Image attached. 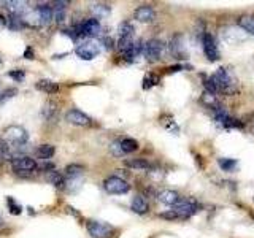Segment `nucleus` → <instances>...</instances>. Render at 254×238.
I'll list each match as a JSON object with an SVG mask.
<instances>
[{"instance_id":"1","label":"nucleus","mask_w":254,"mask_h":238,"mask_svg":"<svg viewBox=\"0 0 254 238\" xmlns=\"http://www.w3.org/2000/svg\"><path fill=\"white\" fill-rule=\"evenodd\" d=\"M210 78L216 87V92H222L226 95H234L237 92V79L229 68L221 67Z\"/></svg>"},{"instance_id":"2","label":"nucleus","mask_w":254,"mask_h":238,"mask_svg":"<svg viewBox=\"0 0 254 238\" xmlns=\"http://www.w3.org/2000/svg\"><path fill=\"white\" fill-rule=\"evenodd\" d=\"M86 229L92 238H111L115 235V227L100 221H87Z\"/></svg>"},{"instance_id":"3","label":"nucleus","mask_w":254,"mask_h":238,"mask_svg":"<svg viewBox=\"0 0 254 238\" xmlns=\"http://www.w3.org/2000/svg\"><path fill=\"white\" fill-rule=\"evenodd\" d=\"M3 135H5L6 141H10L13 146H24V145H27V141H29V133L21 125L6 127Z\"/></svg>"},{"instance_id":"4","label":"nucleus","mask_w":254,"mask_h":238,"mask_svg":"<svg viewBox=\"0 0 254 238\" xmlns=\"http://www.w3.org/2000/svg\"><path fill=\"white\" fill-rule=\"evenodd\" d=\"M143 54H145L146 60L149 62H157L162 59L164 54V43L159 38H151L143 46Z\"/></svg>"},{"instance_id":"5","label":"nucleus","mask_w":254,"mask_h":238,"mask_svg":"<svg viewBox=\"0 0 254 238\" xmlns=\"http://www.w3.org/2000/svg\"><path fill=\"white\" fill-rule=\"evenodd\" d=\"M103 189H105L108 194L119 195V194L129 192L130 184L126 179L119 178V177H108L105 181H103Z\"/></svg>"},{"instance_id":"6","label":"nucleus","mask_w":254,"mask_h":238,"mask_svg":"<svg viewBox=\"0 0 254 238\" xmlns=\"http://www.w3.org/2000/svg\"><path fill=\"white\" fill-rule=\"evenodd\" d=\"M172 210L178 214V218L180 219H188L190 216H194V214L198 211V203L194 200V198H186V200H181L172 206Z\"/></svg>"},{"instance_id":"7","label":"nucleus","mask_w":254,"mask_h":238,"mask_svg":"<svg viewBox=\"0 0 254 238\" xmlns=\"http://www.w3.org/2000/svg\"><path fill=\"white\" fill-rule=\"evenodd\" d=\"M202 48H203V53H205V58L214 62V60H219L221 58V53L218 50V45H216V40L211 34L208 32H203L202 34Z\"/></svg>"},{"instance_id":"8","label":"nucleus","mask_w":254,"mask_h":238,"mask_svg":"<svg viewBox=\"0 0 254 238\" xmlns=\"http://www.w3.org/2000/svg\"><path fill=\"white\" fill-rule=\"evenodd\" d=\"M76 56L83 60H92L100 54V45L95 42H84L76 46Z\"/></svg>"},{"instance_id":"9","label":"nucleus","mask_w":254,"mask_h":238,"mask_svg":"<svg viewBox=\"0 0 254 238\" xmlns=\"http://www.w3.org/2000/svg\"><path fill=\"white\" fill-rule=\"evenodd\" d=\"M170 53L173 58H177L180 60L188 59V51H186V42H185V35L183 34H175L170 40Z\"/></svg>"},{"instance_id":"10","label":"nucleus","mask_w":254,"mask_h":238,"mask_svg":"<svg viewBox=\"0 0 254 238\" xmlns=\"http://www.w3.org/2000/svg\"><path fill=\"white\" fill-rule=\"evenodd\" d=\"M102 30L100 26V21L95 19V18H89L83 21L81 24L78 26V32H79V38L81 37H97Z\"/></svg>"},{"instance_id":"11","label":"nucleus","mask_w":254,"mask_h":238,"mask_svg":"<svg viewBox=\"0 0 254 238\" xmlns=\"http://www.w3.org/2000/svg\"><path fill=\"white\" fill-rule=\"evenodd\" d=\"M37 169H38L37 162L29 156L16 157L13 161V172L14 173H30V172H35Z\"/></svg>"},{"instance_id":"12","label":"nucleus","mask_w":254,"mask_h":238,"mask_svg":"<svg viewBox=\"0 0 254 238\" xmlns=\"http://www.w3.org/2000/svg\"><path fill=\"white\" fill-rule=\"evenodd\" d=\"M65 121L68 124H73V125H78V127H89V125H92V119L87 116L86 113H83V111H79L76 108L67 111Z\"/></svg>"},{"instance_id":"13","label":"nucleus","mask_w":254,"mask_h":238,"mask_svg":"<svg viewBox=\"0 0 254 238\" xmlns=\"http://www.w3.org/2000/svg\"><path fill=\"white\" fill-rule=\"evenodd\" d=\"M133 18L143 24L153 22L156 19V10L151 5H140L137 10L133 11Z\"/></svg>"},{"instance_id":"14","label":"nucleus","mask_w":254,"mask_h":238,"mask_svg":"<svg viewBox=\"0 0 254 238\" xmlns=\"http://www.w3.org/2000/svg\"><path fill=\"white\" fill-rule=\"evenodd\" d=\"M35 16H37V19L38 22L42 24V26H46V24H50L54 18V13H53V6L50 5H37L35 6V10H34Z\"/></svg>"},{"instance_id":"15","label":"nucleus","mask_w":254,"mask_h":238,"mask_svg":"<svg viewBox=\"0 0 254 238\" xmlns=\"http://www.w3.org/2000/svg\"><path fill=\"white\" fill-rule=\"evenodd\" d=\"M245 35H243V32L240 29H237V27H226V29H222V40H226L227 43L230 45H237V43H240V42H245Z\"/></svg>"},{"instance_id":"16","label":"nucleus","mask_w":254,"mask_h":238,"mask_svg":"<svg viewBox=\"0 0 254 238\" xmlns=\"http://www.w3.org/2000/svg\"><path fill=\"white\" fill-rule=\"evenodd\" d=\"M157 198H159V202H162L164 205H169V206H175L181 200L180 194L177 192V190H172V189L161 190V192L157 194Z\"/></svg>"},{"instance_id":"17","label":"nucleus","mask_w":254,"mask_h":238,"mask_svg":"<svg viewBox=\"0 0 254 238\" xmlns=\"http://www.w3.org/2000/svg\"><path fill=\"white\" fill-rule=\"evenodd\" d=\"M130 208L133 213H137V214H146L149 211V205L146 202V198L145 197H141V195H135L132 198V203H130Z\"/></svg>"},{"instance_id":"18","label":"nucleus","mask_w":254,"mask_h":238,"mask_svg":"<svg viewBox=\"0 0 254 238\" xmlns=\"http://www.w3.org/2000/svg\"><path fill=\"white\" fill-rule=\"evenodd\" d=\"M237 24H238V27L245 32V34L254 37V16L243 14V16H240V18L237 19Z\"/></svg>"},{"instance_id":"19","label":"nucleus","mask_w":254,"mask_h":238,"mask_svg":"<svg viewBox=\"0 0 254 238\" xmlns=\"http://www.w3.org/2000/svg\"><path fill=\"white\" fill-rule=\"evenodd\" d=\"M126 167H129V169H133V170H151L153 169V165H151L149 161L143 157H138V159H127L126 161Z\"/></svg>"},{"instance_id":"20","label":"nucleus","mask_w":254,"mask_h":238,"mask_svg":"<svg viewBox=\"0 0 254 238\" xmlns=\"http://www.w3.org/2000/svg\"><path fill=\"white\" fill-rule=\"evenodd\" d=\"M200 102L203 103V105H205L206 108H210V110H213V111H218L219 108H222V105L219 103V100L216 99V95H214V94H210V92H206V91L202 94Z\"/></svg>"},{"instance_id":"21","label":"nucleus","mask_w":254,"mask_h":238,"mask_svg":"<svg viewBox=\"0 0 254 238\" xmlns=\"http://www.w3.org/2000/svg\"><path fill=\"white\" fill-rule=\"evenodd\" d=\"M37 89L46 94H56L59 91V84L51 81V79H40V81H37Z\"/></svg>"},{"instance_id":"22","label":"nucleus","mask_w":254,"mask_h":238,"mask_svg":"<svg viewBox=\"0 0 254 238\" xmlns=\"http://www.w3.org/2000/svg\"><path fill=\"white\" fill-rule=\"evenodd\" d=\"M91 11L94 14V18H107V16L111 13V6L107 3H92L91 5Z\"/></svg>"},{"instance_id":"23","label":"nucleus","mask_w":254,"mask_h":238,"mask_svg":"<svg viewBox=\"0 0 254 238\" xmlns=\"http://www.w3.org/2000/svg\"><path fill=\"white\" fill-rule=\"evenodd\" d=\"M119 145H121V149L124 154H130L133 151L138 149V141L133 138H121L119 140Z\"/></svg>"},{"instance_id":"24","label":"nucleus","mask_w":254,"mask_h":238,"mask_svg":"<svg viewBox=\"0 0 254 238\" xmlns=\"http://www.w3.org/2000/svg\"><path fill=\"white\" fill-rule=\"evenodd\" d=\"M24 19H22V16L19 14H10V18H8V27H10L11 30H21L24 29Z\"/></svg>"},{"instance_id":"25","label":"nucleus","mask_w":254,"mask_h":238,"mask_svg":"<svg viewBox=\"0 0 254 238\" xmlns=\"http://www.w3.org/2000/svg\"><path fill=\"white\" fill-rule=\"evenodd\" d=\"M46 179H48V182H50V184H53L56 187H61L62 184H65V181H64V175L59 173V172H56V170L48 173Z\"/></svg>"},{"instance_id":"26","label":"nucleus","mask_w":254,"mask_h":238,"mask_svg":"<svg viewBox=\"0 0 254 238\" xmlns=\"http://www.w3.org/2000/svg\"><path fill=\"white\" fill-rule=\"evenodd\" d=\"M58 103H54V100H50V102H46V105L45 108L42 110V115L46 118V119H53L56 118V115H58Z\"/></svg>"},{"instance_id":"27","label":"nucleus","mask_w":254,"mask_h":238,"mask_svg":"<svg viewBox=\"0 0 254 238\" xmlns=\"http://www.w3.org/2000/svg\"><path fill=\"white\" fill-rule=\"evenodd\" d=\"M218 165H219V169L224 172H234L237 167V161L235 159H229V157H221V159H218Z\"/></svg>"},{"instance_id":"28","label":"nucleus","mask_w":254,"mask_h":238,"mask_svg":"<svg viewBox=\"0 0 254 238\" xmlns=\"http://www.w3.org/2000/svg\"><path fill=\"white\" fill-rule=\"evenodd\" d=\"M56 153V146L53 145H42L38 149H37V154L43 159V161H48L50 157H53Z\"/></svg>"},{"instance_id":"29","label":"nucleus","mask_w":254,"mask_h":238,"mask_svg":"<svg viewBox=\"0 0 254 238\" xmlns=\"http://www.w3.org/2000/svg\"><path fill=\"white\" fill-rule=\"evenodd\" d=\"M84 167L79 165V164H70L65 167V173H67V178H79V175L83 173Z\"/></svg>"},{"instance_id":"30","label":"nucleus","mask_w":254,"mask_h":238,"mask_svg":"<svg viewBox=\"0 0 254 238\" xmlns=\"http://www.w3.org/2000/svg\"><path fill=\"white\" fill-rule=\"evenodd\" d=\"M16 94H18V89H14V87H6V89L0 91V105H3L8 100H11Z\"/></svg>"},{"instance_id":"31","label":"nucleus","mask_w":254,"mask_h":238,"mask_svg":"<svg viewBox=\"0 0 254 238\" xmlns=\"http://www.w3.org/2000/svg\"><path fill=\"white\" fill-rule=\"evenodd\" d=\"M8 5V8L11 10L13 14H22V11H26V2H5Z\"/></svg>"},{"instance_id":"32","label":"nucleus","mask_w":254,"mask_h":238,"mask_svg":"<svg viewBox=\"0 0 254 238\" xmlns=\"http://www.w3.org/2000/svg\"><path fill=\"white\" fill-rule=\"evenodd\" d=\"M157 83H159V78L154 73H148L143 78V89H151V87L156 86Z\"/></svg>"},{"instance_id":"33","label":"nucleus","mask_w":254,"mask_h":238,"mask_svg":"<svg viewBox=\"0 0 254 238\" xmlns=\"http://www.w3.org/2000/svg\"><path fill=\"white\" fill-rule=\"evenodd\" d=\"M6 203H8V208H10L11 214H21V205L18 202H14V198L8 197L6 198Z\"/></svg>"},{"instance_id":"34","label":"nucleus","mask_w":254,"mask_h":238,"mask_svg":"<svg viewBox=\"0 0 254 238\" xmlns=\"http://www.w3.org/2000/svg\"><path fill=\"white\" fill-rule=\"evenodd\" d=\"M65 184L70 192H75V190L79 189V186H81V181H79V178H68Z\"/></svg>"},{"instance_id":"35","label":"nucleus","mask_w":254,"mask_h":238,"mask_svg":"<svg viewBox=\"0 0 254 238\" xmlns=\"http://www.w3.org/2000/svg\"><path fill=\"white\" fill-rule=\"evenodd\" d=\"M110 151H111V154L116 156V157H121V156H124L123 149H121V145H119V140H116V141L111 143V145H110Z\"/></svg>"},{"instance_id":"36","label":"nucleus","mask_w":254,"mask_h":238,"mask_svg":"<svg viewBox=\"0 0 254 238\" xmlns=\"http://www.w3.org/2000/svg\"><path fill=\"white\" fill-rule=\"evenodd\" d=\"M65 11H67V10H53L56 22H58V24H62L64 21H65Z\"/></svg>"},{"instance_id":"37","label":"nucleus","mask_w":254,"mask_h":238,"mask_svg":"<svg viewBox=\"0 0 254 238\" xmlns=\"http://www.w3.org/2000/svg\"><path fill=\"white\" fill-rule=\"evenodd\" d=\"M8 75H10V78H13L14 81H18V83H21L22 79H24V71L22 70H13Z\"/></svg>"},{"instance_id":"38","label":"nucleus","mask_w":254,"mask_h":238,"mask_svg":"<svg viewBox=\"0 0 254 238\" xmlns=\"http://www.w3.org/2000/svg\"><path fill=\"white\" fill-rule=\"evenodd\" d=\"M67 6L68 2H65V0H56L53 3V10H67Z\"/></svg>"},{"instance_id":"39","label":"nucleus","mask_w":254,"mask_h":238,"mask_svg":"<svg viewBox=\"0 0 254 238\" xmlns=\"http://www.w3.org/2000/svg\"><path fill=\"white\" fill-rule=\"evenodd\" d=\"M186 68H190L188 65H183V63H178V65H172L167 68V73H177V71H181V70H186Z\"/></svg>"},{"instance_id":"40","label":"nucleus","mask_w":254,"mask_h":238,"mask_svg":"<svg viewBox=\"0 0 254 238\" xmlns=\"http://www.w3.org/2000/svg\"><path fill=\"white\" fill-rule=\"evenodd\" d=\"M5 26H8V19L3 13H0V27H5Z\"/></svg>"},{"instance_id":"41","label":"nucleus","mask_w":254,"mask_h":238,"mask_svg":"<svg viewBox=\"0 0 254 238\" xmlns=\"http://www.w3.org/2000/svg\"><path fill=\"white\" fill-rule=\"evenodd\" d=\"M32 56H34V51H32L30 48H27L26 53H24V58H26V59H32Z\"/></svg>"},{"instance_id":"42","label":"nucleus","mask_w":254,"mask_h":238,"mask_svg":"<svg viewBox=\"0 0 254 238\" xmlns=\"http://www.w3.org/2000/svg\"><path fill=\"white\" fill-rule=\"evenodd\" d=\"M103 43H105L107 48H113V40H111V38H105V40H103Z\"/></svg>"}]
</instances>
